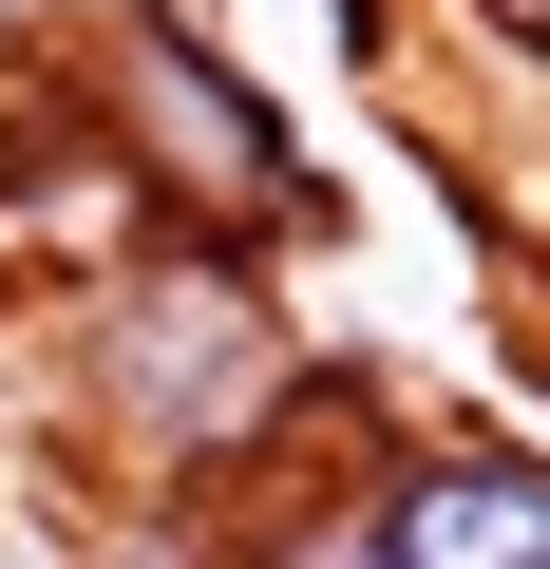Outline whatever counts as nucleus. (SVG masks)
Here are the masks:
<instances>
[{
  "label": "nucleus",
  "mask_w": 550,
  "mask_h": 569,
  "mask_svg": "<svg viewBox=\"0 0 550 569\" xmlns=\"http://www.w3.org/2000/svg\"><path fill=\"white\" fill-rule=\"evenodd\" d=\"M342 569H550V437L512 418H380L342 456Z\"/></svg>",
  "instance_id": "1"
}]
</instances>
